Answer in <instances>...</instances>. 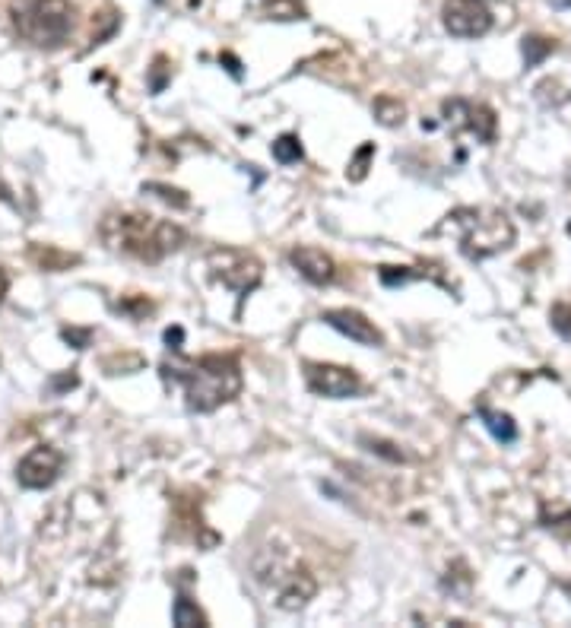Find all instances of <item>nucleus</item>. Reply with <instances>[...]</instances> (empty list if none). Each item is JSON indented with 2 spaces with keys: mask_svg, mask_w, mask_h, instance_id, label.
I'll return each instance as SVG.
<instances>
[{
  "mask_svg": "<svg viewBox=\"0 0 571 628\" xmlns=\"http://www.w3.org/2000/svg\"><path fill=\"white\" fill-rule=\"evenodd\" d=\"M162 378L184 387L191 413H213L242 394V372L232 356H204L197 362L162 365Z\"/></svg>",
  "mask_w": 571,
  "mask_h": 628,
  "instance_id": "nucleus-1",
  "label": "nucleus"
},
{
  "mask_svg": "<svg viewBox=\"0 0 571 628\" xmlns=\"http://www.w3.org/2000/svg\"><path fill=\"white\" fill-rule=\"evenodd\" d=\"M99 235L112 251L131 254L137 261H150V264L162 261L165 254L178 251L188 242V232L181 226L143 213H108L99 226Z\"/></svg>",
  "mask_w": 571,
  "mask_h": 628,
  "instance_id": "nucleus-2",
  "label": "nucleus"
},
{
  "mask_svg": "<svg viewBox=\"0 0 571 628\" xmlns=\"http://www.w3.org/2000/svg\"><path fill=\"white\" fill-rule=\"evenodd\" d=\"M441 229H454L460 251L470 261H486L492 254H502L514 245V223L505 210L492 207H457L445 216Z\"/></svg>",
  "mask_w": 571,
  "mask_h": 628,
  "instance_id": "nucleus-3",
  "label": "nucleus"
},
{
  "mask_svg": "<svg viewBox=\"0 0 571 628\" xmlns=\"http://www.w3.org/2000/svg\"><path fill=\"white\" fill-rule=\"evenodd\" d=\"M16 32L35 48H61L73 29L70 0H29L13 16Z\"/></svg>",
  "mask_w": 571,
  "mask_h": 628,
  "instance_id": "nucleus-4",
  "label": "nucleus"
},
{
  "mask_svg": "<svg viewBox=\"0 0 571 628\" xmlns=\"http://www.w3.org/2000/svg\"><path fill=\"white\" fill-rule=\"evenodd\" d=\"M207 267L213 280L232 289L238 299H245V295L254 292L264 280V264L257 261L251 251H242V248H213L207 254Z\"/></svg>",
  "mask_w": 571,
  "mask_h": 628,
  "instance_id": "nucleus-5",
  "label": "nucleus"
},
{
  "mask_svg": "<svg viewBox=\"0 0 571 628\" xmlns=\"http://www.w3.org/2000/svg\"><path fill=\"white\" fill-rule=\"evenodd\" d=\"M441 23L454 39H480L492 29V10L486 0H445Z\"/></svg>",
  "mask_w": 571,
  "mask_h": 628,
  "instance_id": "nucleus-6",
  "label": "nucleus"
},
{
  "mask_svg": "<svg viewBox=\"0 0 571 628\" xmlns=\"http://www.w3.org/2000/svg\"><path fill=\"white\" fill-rule=\"evenodd\" d=\"M441 112H445V121L454 131H467L483 143H495V137H499V118H495V112L483 102L448 99L441 105Z\"/></svg>",
  "mask_w": 571,
  "mask_h": 628,
  "instance_id": "nucleus-7",
  "label": "nucleus"
},
{
  "mask_svg": "<svg viewBox=\"0 0 571 628\" xmlns=\"http://www.w3.org/2000/svg\"><path fill=\"white\" fill-rule=\"evenodd\" d=\"M305 381H308L311 394L327 397V400H346V397L359 394V387H362L353 368L327 365V362H305Z\"/></svg>",
  "mask_w": 571,
  "mask_h": 628,
  "instance_id": "nucleus-8",
  "label": "nucleus"
},
{
  "mask_svg": "<svg viewBox=\"0 0 571 628\" xmlns=\"http://www.w3.org/2000/svg\"><path fill=\"white\" fill-rule=\"evenodd\" d=\"M64 470V454L58 448H32L23 460L20 467H16V479H20L23 489H48L58 483V476Z\"/></svg>",
  "mask_w": 571,
  "mask_h": 628,
  "instance_id": "nucleus-9",
  "label": "nucleus"
},
{
  "mask_svg": "<svg viewBox=\"0 0 571 628\" xmlns=\"http://www.w3.org/2000/svg\"><path fill=\"white\" fill-rule=\"evenodd\" d=\"M321 321L330 324L334 330H340L343 337L349 340H356L362 346H381L384 337H381V330L365 318V314L353 311V308H334V311H324L321 314Z\"/></svg>",
  "mask_w": 571,
  "mask_h": 628,
  "instance_id": "nucleus-10",
  "label": "nucleus"
},
{
  "mask_svg": "<svg viewBox=\"0 0 571 628\" xmlns=\"http://www.w3.org/2000/svg\"><path fill=\"white\" fill-rule=\"evenodd\" d=\"M289 264L296 267L308 283L315 286H327L337 280V264L334 257L324 254L321 248H311V245H302V248H292L289 251Z\"/></svg>",
  "mask_w": 571,
  "mask_h": 628,
  "instance_id": "nucleus-11",
  "label": "nucleus"
},
{
  "mask_svg": "<svg viewBox=\"0 0 571 628\" xmlns=\"http://www.w3.org/2000/svg\"><path fill=\"white\" fill-rule=\"evenodd\" d=\"M318 594V581L308 575L305 568L299 571H289L283 587H280V594H276V606L280 609H289V613H296V609L308 606V600Z\"/></svg>",
  "mask_w": 571,
  "mask_h": 628,
  "instance_id": "nucleus-12",
  "label": "nucleus"
},
{
  "mask_svg": "<svg viewBox=\"0 0 571 628\" xmlns=\"http://www.w3.org/2000/svg\"><path fill=\"white\" fill-rule=\"evenodd\" d=\"M29 257H32V264H35V267H42V270H48V273H61V270H67L70 264H77V261H80L77 254L58 251L54 245H32V248H29Z\"/></svg>",
  "mask_w": 571,
  "mask_h": 628,
  "instance_id": "nucleus-13",
  "label": "nucleus"
},
{
  "mask_svg": "<svg viewBox=\"0 0 571 628\" xmlns=\"http://www.w3.org/2000/svg\"><path fill=\"white\" fill-rule=\"evenodd\" d=\"M480 419H483V426L492 432V438L499 441V445H514V441H518V426H514V419L508 413L480 406Z\"/></svg>",
  "mask_w": 571,
  "mask_h": 628,
  "instance_id": "nucleus-14",
  "label": "nucleus"
},
{
  "mask_svg": "<svg viewBox=\"0 0 571 628\" xmlns=\"http://www.w3.org/2000/svg\"><path fill=\"white\" fill-rule=\"evenodd\" d=\"M378 276H381V283L388 286V289L407 286V283H413V280H422V276H429V280H435V283H441V286H448L445 280H441V276H435V273H422V270H413V267H381Z\"/></svg>",
  "mask_w": 571,
  "mask_h": 628,
  "instance_id": "nucleus-15",
  "label": "nucleus"
},
{
  "mask_svg": "<svg viewBox=\"0 0 571 628\" xmlns=\"http://www.w3.org/2000/svg\"><path fill=\"white\" fill-rule=\"evenodd\" d=\"M521 51H524V64L537 67L549 58L552 51H556V39H546V35H527V39L521 42Z\"/></svg>",
  "mask_w": 571,
  "mask_h": 628,
  "instance_id": "nucleus-16",
  "label": "nucleus"
},
{
  "mask_svg": "<svg viewBox=\"0 0 571 628\" xmlns=\"http://www.w3.org/2000/svg\"><path fill=\"white\" fill-rule=\"evenodd\" d=\"M302 140L296 134H283L280 140H273V159L280 165H292V162H302Z\"/></svg>",
  "mask_w": 571,
  "mask_h": 628,
  "instance_id": "nucleus-17",
  "label": "nucleus"
},
{
  "mask_svg": "<svg viewBox=\"0 0 571 628\" xmlns=\"http://www.w3.org/2000/svg\"><path fill=\"white\" fill-rule=\"evenodd\" d=\"M375 115H378V121H381L384 127H397V124H403V115H407V108H403L400 99L381 96V99L375 102Z\"/></svg>",
  "mask_w": 571,
  "mask_h": 628,
  "instance_id": "nucleus-18",
  "label": "nucleus"
},
{
  "mask_svg": "<svg viewBox=\"0 0 571 628\" xmlns=\"http://www.w3.org/2000/svg\"><path fill=\"white\" fill-rule=\"evenodd\" d=\"M172 619H175V625H181V628H191V625H207V616L200 613V609H197V606H194L188 597H178V600H175Z\"/></svg>",
  "mask_w": 571,
  "mask_h": 628,
  "instance_id": "nucleus-19",
  "label": "nucleus"
},
{
  "mask_svg": "<svg viewBox=\"0 0 571 628\" xmlns=\"http://www.w3.org/2000/svg\"><path fill=\"white\" fill-rule=\"evenodd\" d=\"M549 324H552V330H556V334L565 343H571V302H556V305H552Z\"/></svg>",
  "mask_w": 571,
  "mask_h": 628,
  "instance_id": "nucleus-20",
  "label": "nucleus"
},
{
  "mask_svg": "<svg viewBox=\"0 0 571 628\" xmlns=\"http://www.w3.org/2000/svg\"><path fill=\"white\" fill-rule=\"evenodd\" d=\"M143 194H153V197H159L165 203H172V207H178V210H184L191 203L184 191H175V188H169V184H156V181L143 184Z\"/></svg>",
  "mask_w": 571,
  "mask_h": 628,
  "instance_id": "nucleus-21",
  "label": "nucleus"
},
{
  "mask_svg": "<svg viewBox=\"0 0 571 628\" xmlns=\"http://www.w3.org/2000/svg\"><path fill=\"white\" fill-rule=\"evenodd\" d=\"M375 156V143H362L359 146V153H356V159L349 162V169H346V175H349V181H362L365 175H368V159Z\"/></svg>",
  "mask_w": 571,
  "mask_h": 628,
  "instance_id": "nucleus-22",
  "label": "nucleus"
},
{
  "mask_svg": "<svg viewBox=\"0 0 571 628\" xmlns=\"http://www.w3.org/2000/svg\"><path fill=\"white\" fill-rule=\"evenodd\" d=\"M362 445H368V451H375V454L388 457V460H403V451H391L394 445H388V441H381V438H368V435H362Z\"/></svg>",
  "mask_w": 571,
  "mask_h": 628,
  "instance_id": "nucleus-23",
  "label": "nucleus"
},
{
  "mask_svg": "<svg viewBox=\"0 0 571 628\" xmlns=\"http://www.w3.org/2000/svg\"><path fill=\"white\" fill-rule=\"evenodd\" d=\"M89 330H64V340L67 343H73V346H77V349H86L89 346Z\"/></svg>",
  "mask_w": 571,
  "mask_h": 628,
  "instance_id": "nucleus-24",
  "label": "nucleus"
},
{
  "mask_svg": "<svg viewBox=\"0 0 571 628\" xmlns=\"http://www.w3.org/2000/svg\"><path fill=\"white\" fill-rule=\"evenodd\" d=\"M184 340V334H181V327H172V330H165V343H169L172 349H181L178 343Z\"/></svg>",
  "mask_w": 571,
  "mask_h": 628,
  "instance_id": "nucleus-25",
  "label": "nucleus"
},
{
  "mask_svg": "<svg viewBox=\"0 0 571 628\" xmlns=\"http://www.w3.org/2000/svg\"><path fill=\"white\" fill-rule=\"evenodd\" d=\"M7 289H10V276H7L4 267H0V305H4V299H7Z\"/></svg>",
  "mask_w": 571,
  "mask_h": 628,
  "instance_id": "nucleus-26",
  "label": "nucleus"
},
{
  "mask_svg": "<svg viewBox=\"0 0 571 628\" xmlns=\"http://www.w3.org/2000/svg\"><path fill=\"white\" fill-rule=\"evenodd\" d=\"M51 384H54V387H58V391H64V387H77V375H67V378H54Z\"/></svg>",
  "mask_w": 571,
  "mask_h": 628,
  "instance_id": "nucleus-27",
  "label": "nucleus"
},
{
  "mask_svg": "<svg viewBox=\"0 0 571 628\" xmlns=\"http://www.w3.org/2000/svg\"><path fill=\"white\" fill-rule=\"evenodd\" d=\"M549 4L556 7V10H568V7H571V0H549Z\"/></svg>",
  "mask_w": 571,
  "mask_h": 628,
  "instance_id": "nucleus-28",
  "label": "nucleus"
},
{
  "mask_svg": "<svg viewBox=\"0 0 571 628\" xmlns=\"http://www.w3.org/2000/svg\"><path fill=\"white\" fill-rule=\"evenodd\" d=\"M562 590H565V594L571 597V581H562Z\"/></svg>",
  "mask_w": 571,
  "mask_h": 628,
  "instance_id": "nucleus-29",
  "label": "nucleus"
},
{
  "mask_svg": "<svg viewBox=\"0 0 571 628\" xmlns=\"http://www.w3.org/2000/svg\"><path fill=\"white\" fill-rule=\"evenodd\" d=\"M568 235H571V223H568Z\"/></svg>",
  "mask_w": 571,
  "mask_h": 628,
  "instance_id": "nucleus-30",
  "label": "nucleus"
}]
</instances>
